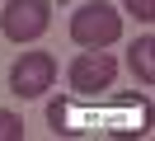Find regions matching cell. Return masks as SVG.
Listing matches in <instances>:
<instances>
[{"mask_svg":"<svg viewBox=\"0 0 155 141\" xmlns=\"http://www.w3.org/2000/svg\"><path fill=\"white\" fill-rule=\"evenodd\" d=\"M47 122L57 136H80V132H146L150 122V103L146 99H122L113 113H89L85 99H52L47 103Z\"/></svg>","mask_w":155,"mask_h":141,"instance_id":"cell-1","label":"cell"},{"mask_svg":"<svg viewBox=\"0 0 155 141\" xmlns=\"http://www.w3.org/2000/svg\"><path fill=\"white\" fill-rule=\"evenodd\" d=\"M71 38L80 47H108L122 38V14H117L108 0H85V5L71 14Z\"/></svg>","mask_w":155,"mask_h":141,"instance_id":"cell-2","label":"cell"},{"mask_svg":"<svg viewBox=\"0 0 155 141\" xmlns=\"http://www.w3.org/2000/svg\"><path fill=\"white\" fill-rule=\"evenodd\" d=\"M52 28V5L47 0H5V14H0V33L10 42H33Z\"/></svg>","mask_w":155,"mask_h":141,"instance_id":"cell-3","label":"cell"},{"mask_svg":"<svg viewBox=\"0 0 155 141\" xmlns=\"http://www.w3.org/2000/svg\"><path fill=\"white\" fill-rule=\"evenodd\" d=\"M66 80H71L75 94H104V89H113V80H117V61L104 47H85V52L71 61Z\"/></svg>","mask_w":155,"mask_h":141,"instance_id":"cell-4","label":"cell"},{"mask_svg":"<svg viewBox=\"0 0 155 141\" xmlns=\"http://www.w3.org/2000/svg\"><path fill=\"white\" fill-rule=\"evenodd\" d=\"M52 80H57V56L52 52H24L19 61L10 66V94H19V99L47 94Z\"/></svg>","mask_w":155,"mask_h":141,"instance_id":"cell-5","label":"cell"},{"mask_svg":"<svg viewBox=\"0 0 155 141\" xmlns=\"http://www.w3.org/2000/svg\"><path fill=\"white\" fill-rule=\"evenodd\" d=\"M127 66L136 71V80H141V85H155V38H150V33L132 42V52H127Z\"/></svg>","mask_w":155,"mask_h":141,"instance_id":"cell-6","label":"cell"},{"mask_svg":"<svg viewBox=\"0 0 155 141\" xmlns=\"http://www.w3.org/2000/svg\"><path fill=\"white\" fill-rule=\"evenodd\" d=\"M0 141H24V118L10 108H0Z\"/></svg>","mask_w":155,"mask_h":141,"instance_id":"cell-7","label":"cell"},{"mask_svg":"<svg viewBox=\"0 0 155 141\" xmlns=\"http://www.w3.org/2000/svg\"><path fill=\"white\" fill-rule=\"evenodd\" d=\"M122 5H127V14H136L141 24H150V19H155V0H122Z\"/></svg>","mask_w":155,"mask_h":141,"instance_id":"cell-8","label":"cell"}]
</instances>
